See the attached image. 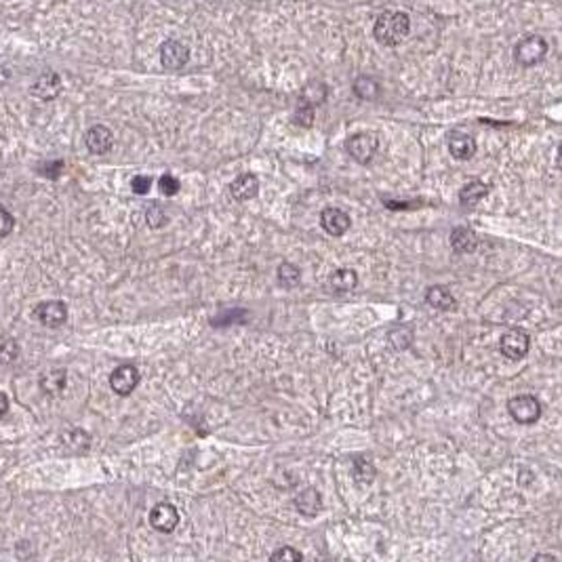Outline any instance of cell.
<instances>
[{
	"mask_svg": "<svg viewBox=\"0 0 562 562\" xmlns=\"http://www.w3.org/2000/svg\"><path fill=\"white\" fill-rule=\"evenodd\" d=\"M158 188H161V192H163L165 196H175V194L179 192L181 183H179L177 177H173L169 173H165V175L158 179Z\"/></svg>",
	"mask_w": 562,
	"mask_h": 562,
	"instance_id": "cell-29",
	"label": "cell"
},
{
	"mask_svg": "<svg viewBox=\"0 0 562 562\" xmlns=\"http://www.w3.org/2000/svg\"><path fill=\"white\" fill-rule=\"evenodd\" d=\"M13 225H15L13 215H11L4 207H0V238L9 236V234L13 232Z\"/></svg>",
	"mask_w": 562,
	"mask_h": 562,
	"instance_id": "cell-32",
	"label": "cell"
},
{
	"mask_svg": "<svg viewBox=\"0 0 562 562\" xmlns=\"http://www.w3.org/2000/svg\"><path fill=\"white\" fill-rule=\"evenodd\" d=\"M190 59V51L185 45L177 43V40H167L163 43L161 47V63L165 67H171V70H179L188 63Z\"/></svg>",
	"mask_w": 562,
	"mask_h": 562,
	"instance_id": "cell-12",
	"label": "cell"
},
{
	"mask_svg": "<svg viewBox=\"0 0 562 562\" xmlns=\"http://www.w3.org/2000/svg\"><path fill=\"white\" fill-rule=\"evenodd\" d=\"M533 562H558L552 554H537L535 558H533Z\"/></svg>",
	"mask_w": 562,
	"mask_h": 562,
	"instance_id": "cell-35",
	"label": "cell"
},
{
	"mask_svg": "<svg viewBox=\"0 0 562 562\" xmlns=\"http://www.w3.org/2000/svg\"><path fill=\"white\" fill-rule=\"evenodd\" d=\"M529 347H531V337L522 329H509L499 339V350H502V354L506 358H509V360L524 358L526 352H529Z\"/></svg>",
	"mask_w": 562,
	"mask_h": 562,
	"instance_id": "cell-5",
	"label": "cell"
},
{
	"mask_svg": "<svg viewBox=\"0 0 562 562\" xmlns=\"http://www.w3.org/2000/svg\"><path fill=\"white\" fill-rule=\"evenodd\" d=\"M19 356V345L9 337H0V362H13Z\"/></svg>",
	"mask_w": 562,
	"mask_h": 562,
	"instance_id": "cell-27",
	"label": "cell"
},
{
	"mask_svg": "<svg viewBox=\"0 0 562 562\" xmlns=\"http://www.w3.org/2000/svg\"><path fill=\"white\" fill-rule=\"evenodd\" d=\"M356 284H358V276L350 268H341L331 276V288L335 293H350L356 288Z\"/></svg>",
	"mask_w": 562,
	"mask_h": 562,
	"instance_id": "cell-20",
	"label": "cell"
},
{
	"mask_svg": "<svg viewBox=\"0 0 562 562\" xmlns=\"http://www.w3.org/2000/svg\"><path fill=\"white\" fill-rule=\"evenodd\" d=\"M556 165H558V169H562V144L558 146V152H556Z\"/></svg>",
	"mask_w": 562,
	"mask_h": 562,
	"instance_id": "cell-37",
	"label": "cell"
},
{
	"mask_svg": "<svg viewBox=\"0 0 562 562\" xmlns=\"http://www.w3.org/2000/svg\"><path fill=\"white\" fill-rule=\"evenodd\" d=\"M449 152L457 161H470L476 154V139L468 133H450Z\"/></svg>",
	"mask_w": 562,
	"mask_h": 562,
	"instance_id": "cell-14",
	"label": "cell"
},
{
	"mask_svg": "<svg viewBox=\"0 0 562 562\" xmlns=\"http://www.w3.org/2000/svg\"><path fill=\"white\" fill-rule=\"evenodd\" d=\"M85 144H87L91 154H97V156L108 154L114 146V133L104 124H95L87 131Z\"/></svg>",
	"mask_w": 562,
	"mask_h": 562,
	"instance_id": "cell-7",
	"label": "cell"
},
{
	"mask_svg": "<svg viewBox=\"0 0 562 562\" xmlns=\"http://www.w3.org/2000/svg\"><path fill=\"white\" fill-rule=\"evenodd\" d=\"M548 40L539 34H533V36H526L522 38L516 49H514V57L520 65L524 67H531V65H537L541 63L546 57H548Z\"/></svg>",
	"mask_w": 562,
	"mask_h": 562,
	"instance_id": "cell-2",
	"label": "cell"
},
{
	"mask_svg": "<svg viewBox=\"0 0 562 562\" xmlns=\"http://www.w3.org/2000/svg\"><path fill=\"white\" fill-rule=\"evenodd\" d=\"M299 281H301V272H299L297 266H293L288 261L281 264V268H279V282H281V286L293 288V286L299 284Z\"/></svg>",
	"mask_w": 562,
	"mask_h": 562,
	"instance_id": "cell-23",
	"label": "cell"
},
{
	"mask_svg": "<svg viewBox=\"0 0 562 562\" xmlns=\"http://www.w3.org/2000/svg\"><path fill=\"white\" fill-rule=\"evenodd\" d=\"M9 411V400H6V396L0 392V417L4 415Z\"/></svg>",
	"mask_w": 562,
	"mask_h": 562,
	"instance_id": "cell-36",
	"label": "cell"
},
{
	"mask_svg": "<svg viewBox=\"0 0 562 562\" xmlns=\"http://www.w3.org/2000/svg\"><path fill=\"white\" fill-rule=\"evenodd\" d=\"M373 32H375V38L382 45L396 47V45H400L409 36V32H411V19L402 11H388V13H384V15L377 17Z\"/></svg>",
	"mask_w": 562,
	"mask_h": 562,
	"instance_id": "cell-1",
	"label": "cell"
},
{
	"mask_svg": "<svg viewBox=\"0 0 562 562\" xmlns=\"http://www.w3.org/2000/svg\"><path fill=\"white\" fill-rule=\"evenodd\" d=\"M89 443H91V438L82 430H72V432L63 434V445H65L67 453H82V450L89 449Z\"/></svg>",
	"mask_w": 562,
	"mask_h": 562,
	"instance_id": "cell-22",
	"label": "cell"
},
{
	"mask_svg": "<svg viewBox=\"0 0 562 562\" xmlns=\"http://www.w3.org/2000/svg\"><path fill=\"white\" fill-rule=\"evenodd\" d=\"M61 93V78L55 72H45L36 78L32 87V95L40 102H53L57 95Z\"/></svg>",
	"mask_w": 562,
	"mask_h": 562,
	"instance_id": "cell-10",
	"label": "cell"
},
{
	"mask_svg": "<svg viewBox=\"0 0 562 562\" xmlns=\"http://www.w3.org/2000/svg\"><path fill=\"white\" fill-rule=\"evenodd\" d=\"M270 561L272 562H303V556H301V552H299V550L284 546V548H279V550L272 554V558H270Z\"/></svg>",
	"mask_w": 562,
	"mask_h": 562,
	"instance_id": "cell-28",
	"label": "cell"
},
{
	"mask_svg": "<svg viewBox=\"0 0 562 562\" xmlns=\"http://www.w3.org/2000/svg\"><path fill=\"white\" fill-rule=\"evenodd\" d=\"M426 301L434 308V310H443V312H449L455 308V297L447 286H441V284H434L428 288L426 293Z\"/></svg>",
	"mask_w": 562,
	"mask_h": 562,
	"instance_id": "cell-18",
	"label": "cell"
},
{
	"mask_svg": "<svg viewBox=\"0 0 562 562\" xmlns=\"http://www.w3.org/2000/svg\"><path fill=\"white\" fill-rule=\"evenodd\" d=\"M65 382H67V373L59 369V371H51L49 375H45L40 379V388H43V392L49 394V396H59L63 392V388H65Z\"/></svg>",
	"mask_w": 562,
	"mask_h": 562,
	"instance_id": "cell-21",
	"label": "cell"
},
{
	"mask_svg": "<svg viewBox=\"0 0 562 562\" xmlns=\"http://www.w3.org/2000/svg\"><path fill=\"white\" fill-rule=\"evenodd\" d=\"M139 384V371L133 364H122L118 367L110 377V386L116 394L120 396H129L137 388Z\"/></svg>",
	"mask_w": 562,
	"mask_h": 562,
	"instance_id": "cell-8",
	"label": "cell"
},
{
	"mask_svg": "<svg viewBox=\"0 0 562 562\" xmlns=\"http://www.w3.org/2000/svg\"><path fill=\"white\" fill-rule=\"evenodd\" d=\"M295 507L303 514V516H316L323 509V497L316 489H303L297 497H295Z\"/></svg>",
	"mask_w": 562,
	"mask_h": 562,
	"instance_id": "cell-17",
	"label": "cell"
},
{
	"mask_svg": "<svg viewBox=\"0 0 562 562\" xmlns=\"http://www.w3.org/2000/svg\"><path fill=\"white\" fill-rule=\"evenodd\" d=\"M450 247L457 253H474L478 249V236L470 227H455L450 232Z\"/></svg>",
	"mask_w": 562,
	"mask_h": 562,
	"instance_id": "cell-15",
	"label": "cell"
},
{
	"mask_svg": "<svg viewBox=\"0 0 562 562\" xmlns=\"http://www.w3.org/2000/svg\"><path fill=\"white\" fill-rule=\"evenodd\" d=\"M301 99H303V102H308V104H312V106H316V104H323V102L327 99V87H325V85H320V82H312L310 87H306V91H303Z\"/></svg>",
	"mask_w": 562,
	"mask_h": 562,
	"instance_id": "cell-26",
	"label": "cell"
},
{
	"mask_svg": "<svg viewBox=\"0 0 562 562\" xmlns=\"http://www.w3.org/2000/svg\"><path fill=\"white\" fill-rule=\"evenodd\" d=\"M507 411L522 426H531V423H535L541 417L539 400L535 396H529V394H518V396L509 398L507 400Z\"/></svg>",
	"mask_w": 562,
	"mask_h": 562,
	"instance_id": "cell-4",
	"label": "cell"
},
{
	"mask_svg": "<svg viewBox=\"0 0 562 562\" xmlns=\"http://www.w3.org/2000/svg\"><path fill=\"white\" fill-rule=\"evenodd\" d=\"M386 207L392 211H409V209H417L419 202H409V200H386Z\"/></svg>",
	"mask_w": 562,
	"mask_h": 562,
	"instance_id": "cell-33",
	"label": "cell"
},
{
	"mask_svg": "<svg viewBox=\"0 0 562 562\" xmlns=\"http://www.w3.org/2000/svg\"><path fill=\"white\" fill-rule=\"evenodd\" d=\"M34 316L40 320V325L55 329V327H61L67 320V306L63 301H59V299L43 301V303L36 306Z\"/></svg>",
	"mask_w": 562,
	"mask_h": 562,
	"instance_id": "cell-6",
	"label": "cell"
},
{
	"mask_svg": "<svg viewBox=\"0 0 562 562\" xmlns=\"http://www.w3.org/2000/svg\"><path fill=\"white\" fill-rule=\"evenodd\" d=\"M45 169H51V171H47V173H45L47 177H57V175L61 173V169H63V163H59V161H57V163H51V165H47Z\"/></svg>",
	"mask_w": 562,
	"mask_h": 562,
	"instance_id": "cell-34",
	"label": "cell"
},
{
	"mask_svg": "<svg viewBox=\"0 0 562 562\" xmlns=\"http://www.w3.org/2000/svg\"><path fill=\"white\" fill-rule=\"evenodd\" d=\"M229 192L236 200L244 202V200H251L259 194V179L253 175V173H242L238 175L232 185H229Z\"/></svg>",
	"mask_w": 562,
	"mask_h": 562,
	"instance_id": "cell-13",
	"label": "cell"
},
{
	"mask_svg": "<svg viewBox=\"0 0 562 562\" xmlns=\"http://www.w3.org/2000/svg\"><path fill=\"white\" fill-rule=\"evenodd\" d=\"M150 524L161 533H171L179 524V514L171 504H158L150 512Z\"/></svg>",
	"mask_w": 562,
	"mask_h": 562,
	"instance_id": "cell-11",
	"label": "cell"
},
{
	"mask_svg": "<svg viewBox=\"0 0 562 562\" xmlns=\"http://www.w3.org/2000/svg\"><path fill=\"white\" fill-rule=\"evenodd\" d=\"M146 220H148V225H150V227H163V225H167V222H169L167 213H165L158 205H154L152 209H148Z\"/></svg>",
	"mask_w": 562,
	"mask_h": 562,
	"instance_id": "cell-30",
	"label": "cell"
},
{
	"mask_svg": "<svg viewBox=\"0 0 562 562\" xmlns=\"http://www.w3.org/2000/svg\"><path fill=\"white\" fill-rule=\"evenodd\" d=\"M131 188H133V192L135 194H148L150 190H152V177H148V175H135L133 177V181H131Z\"/></svg>",
	"mask_w": 562,
	"mask_h": 562,
	"instance_id": "cell-31",
	"label": "cell"
},
{
	"mask_svg": "<svg viewBox=\"0 0 562 562\" xmlns=\"http://www.w3.org/2000/svg\"><path fill=\"white\" fill-rule=\"evenodd\" d=\"M320 225L327 234L331 236H343L350 225H352V220L345 211L341 209H335V207H329L320 213Z\"/></svg>",
	"mask_w": 562,
	"mask_h": 562,
	"instance_id": "cell-9",
	"label": "cell"
},
{
	"mask_svg": "<svg viewBox=\"0 0 562 562\" xmlns=\"http://www.w3.org/2000/svg\"><path fill=\"white\" fill-rule=\"evenodd\" d=\"M487 194H489V185H487V183H482V181H470V183H465V185L461 188V192H459V202H461L465 209H472V207H476L482 198H487Z\"/></svg>",
	"mask_w": 562,
	"mask_h": 562,
	"instance_id": "cell-16",
	"label": "cell"
},
{
	"mask_svg": "<svg viewBox=\"0 0 562 562\" xmlns=\"http://www.w3.org/2000/svg\"><path fill=\"white\" fill-rule=\"evenodd\" d=\"M352 472H354V478H356L358 482H364V485L373 482V478H375V468H373V463H371L369 459H362V457L354 461Z\"/></svg>",
	"mask_w": 562,
	"mask_h": 562,
	"instance_id": "cell-24",
	"label": "cell"
},
{
	"mask_svg": "<svg viewBox=\"0 0 562 562\" xmlns=\"http://www.w3.org/2000/svg\"><path fill=\"white\" fill-rule=\"evenodd\" d=\"M345 150L356 163L369 165L379 150V137L375 133H356L347 139Z\"/></svg>",
	"mask_w": 562,
	"mask_h": 562,
	"instance_id": "cell-3",
	"label": "cell"
},
{
	"mask_svg": "<svg viewBox=\"0 0 562 562\" xmlns=\"http://www.w3.org/2000/svg\"><path fill=\"white\" fill-rule=\"evenodd\" d=\"M379 82L371 76H360L354 80V93L356 97L364 99V102H375L379 97Z\"/></svg>",
	"mask_w": 562,
	"mask_h": 562,
	"instance_id": "cell-19",
	"label": "cell"
},
{
	"mask_svg": "<svg viewBox=\"0 0 562 562\" xmlns=\"http://www.w3.org/2000/svg\"><path fill=\"white\" fill-rule=\"evenodd\" d=\"M293 120H295V124H299V126H312V122H314V106L308 104V102H303V99H299V104H297V108H295Z\"/></svg>",
	"mask_w": 562,
	"mask_h": 562,
	"instance_id": "cell-25",
	"label": "cell"
}]
</instances>
